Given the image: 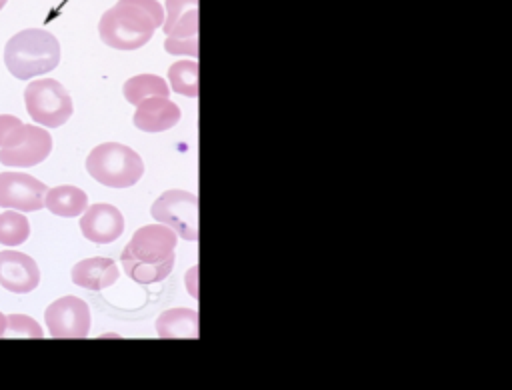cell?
<instances>
[{
	"label": "cell",
	"instance_id": "obj_1",
	"mask_svg": "<svg viewBox=\"0 0 512 390\" xmlns=\"http://www.w3.org/2000/svg\"><path fill=\"white\" fill-rule=\"evenodd\" d=\"M178 234L164 224L138 228L122 250V268L138 284H154L164 280L174 266Z\"/></svg>",
	"mask_w": 512,
	"mask_h": 390
},
{
	"label": "cell",
	"instance_id": "obj_2",
	"mask_svg": "<svg viewBox=\"0 0 512 390\" xmlns=\"http://www.w3.org/2000/svg\"><path fill=\"white\" fill-rule=\"evenodd\" d=\"M162 22L164 8L156 0H118L102 14L98 34L110 48L136 50L152 38Z\"/></svg>",
	"mask_w": 512,
	"mask_h": 390
},
{
	"label": "cell",
	"instance_id": "obj_3",
	"mask_svg": "<svg viewBox=\"0 0 512 390\" xmlns=\"http://www.w3.org/2000/svg\"><path fill=\"white\" fill-rule=\"evenodd\" d=\"M60 62V42L42 28H28L14 34L4 46V64L18 80L54 70Z\"/></svg>",
	"mask_w": 512,
	"mask_h": 390
},
{
	"label": "cell",
	"instance_id": "obj_4",
	"mask_svg": "<svg viewBox=\"0 0 512 390\" xmlns=\"http://www.w3.org/2000/svg\"><path fill=\"white\" fill-rule=\"evenodd\" d=\"M88 174L110 188L134 186L144 174L142 158L118 142L98 144L86 158Z\"/></svg>",
	"mask_w": 512,
	"mask_h": 390
},
{
	"label": "cell",
	"instance_id": "obj_5",
	"mask_svg": "<svg viewBox=\"0 0 512 390\" xmlns=\"http://www.w3.org/2000/svg\"><path fill=\"white\" fill-rule=\"evenodd\" d=\"M24 104L30 118L46 128L62 126L74 112L68 90L54 78L32 80L24 90Z\"/></svg>",
	"mask_w": 512,
	"mask_h": 390
},
{
	"label": "cell",
	"instance_id": "obj_6",
	"mask_svg": "<svg viewBox=\"0 0 512 390\" xmlns=\"http://www.w3.org/2000/svg\"><path fill=\"white\" fill-rule=\"evenodd\" d=\"M162 28L168 54L198 56V0H166Z\"/></svg>",
	"mask_w": 512,
	"mask_h": 390
},
{
	"label": "cell",
	"instance_id": "obj_7",
	"mask_svg": "<svg viewBox=\"0 0 512 390\" xmlns=\"http://www.w3.org/2000/svg\"><path fill=\"white\" fill-rule=\"evenodd\" d=\"M152 218L172 228L188 242L198 240V196L186 190H168L152 204Z\"/></svg>",
	"mask_w": 512,
	"mask_h": 390
},
{
	"label": "cell",
	"instance_id": "obj_8",
	"mask_svg": "<svg viewBox=\"0 0 512 390\" xmlns=\"http://www.w3.org/2000/svg\"><path fill=\"white\" fill-rule=\"evenodd\" d=\"M44 320L52 338H86L90 308L78 296H62L46 308Z\"/></svg>",
	"mask_w": 512,
	"mask_h": 390
},
{
	"label": "cell",
	"instance_id": "obj_9",
	"mask_svg": "<svg viewBox=\"0 0 512 390\" xmlns=\"http://www.w3.org/2000/svg\"><path fill=\"white\" fill-rule=\"evenodd\" d=\"M48 188L38 178L24 172L0 174V208H14L18 212H34L44 206Z\"/></svg>",
	"mask_w": 512,
	"mask_h": 390
},
{
	"label": "cell",
	"instance_id": "obj_10",
	"mask_svg": "<svg viewBox=\"0 0 512 390\" xmlns=\"http://www.w3.org/2000/svg\"><path fill=\"white\" fill-rule=\"evenodd\" d=\"M52 150V136L46 128L26 124L24 136L10 148H0V164L14 168L36 166L48 158Z\"/></svg>",
	"mask_w": 512,
	"mask_h": 390
},
{
	"label": "cell",
	"instance_id": "obj_11",
	"mask_svg": "<svg viewBox=\"0 0 512 390\" xmlns=\"http://www.w3.org/2000/svg\"><path fill=\"white\" fill-rule=\"evenodd\" d=\"M40 284V270L34 258L16 250L0 252V286L14 294H28Z\"/></svg>",
	"mask_w": 512,
	"mask_h": 390
},
{
	"label": "cell",
	"instance_id": "obj_12",
	"mask_svg": "<svg viewBox=\"0 0 512 390\" xmlns=\"http://www.w3.org/2000/svg\"><path fill=\"white\" fill-rule=\"evenodd\" d=\"M80 230L86 240L108 244L118 240L124 232V216L112 204H92L86 206L80 218Z\"/></svg>",
	"mask_w": 512,
	"mask_h": 390
},
{
	"label": "cell",
	"instance_id": "obj_13",
	"mask_svg": "<svg viewBox=\"0 0 512 390\" xmlns=\"http://www.w3.org/2000/svg\"><path fill=\"white\" fill-rule=\"evenodd\" d=\"M180 120V108L168 96H150L136 104L134 126L144 132H162Z\"/></svg>",
	"mask_w": 512,
	"mask_h": 390
},
{
	"label": "cell",
	"instance_id": "obj_14",
	"mask_svg": "<svg viewBox=\"0 0 512 390\" xmlns=\"http://www.w3.org/2000/svg\"><path fill=\"white\" fill-rule=\"evenodd\" d=\"M118 268L112 258H86L74 264L72 282L80 288L102 290L118 280Z\"/></svg>",
	"mask_w": 512,
	"mask_h": 390
},
{
	"label": "cell",
	"instance_id": "obj_15",
	"mask_svg": "<svg viewBox=\"0 0 512 390\" xmlns=\"http://www.w3.org/2000/svg\"><path fill=\"white\" fill-rule=\"evenodd\" d=\"M44 206L56 214V216H64V218H74L80 216L86 206H88V196L84 190H80L78 186H70V184H62V186H54L46 192L44 196Z\"/></svg>",
	"mask_w": 512,
	"mask_h": 390
},
{
	"label": "cell",
	"instance_id": "obj_16",
	"mask_svg": "<svg viewBox=\"0 0 512 390\" xmlns=\"http://www.w3.org/2000/svg\"><path fill=\"white\" fill-rule=\"evenodd\" d=\"M156 332L160 338H198V312L172 308L158 316Z\"/></svg>",
	"mask_w": 512,
	"mask_h": 390
},
{
	"label": "cell",
	"instance_id": "obj_17",
	"mask_svg": "<svg viewBox=\"0 0 512 390\" xmlns=\"http://www.w3.org/2000/svg\"><path fill=\"white\" fill-rule=\"evenodd\" d=\"M168 94H170L168 84L156 74H138L126 80L124 84V98L134 106L150 96H168Z\"/></svg>",
	"mask_w": 512,
	"mask_h": 390
},
{
	"label": "cell",
	"instance_id": "obj_18",
	"mask_svg": "<svg viewBox=\"0 0 512 390\" xmlns=\"http://www.w3.org/2000/svg\"><path fill=\"white\" fill-rule=\"evenodd\" d=\"M168 80L174 88V92L196 98L198 96V62L192 60H180L170 66Z\"/></svg>",
	"mask_w": 512,
	"mask_h": 390
},
{
	"label": "cell",
	"instance_id": "obj_19",
	"mask_svg": "<svg viewBox=\"0 0 512 390\" xmlns=\"http://www.w3.org/2000/svg\"><path fill=\"white\" fill-rule=\"evenodd\" d=\"M30 236V222L18 210H6L0 214V244L18 246Z\"/></svg>",
	"mask_w": 512,
	"mask_h": 390
},
{
	"label": "cell",
	"instance_id": "obj_20",
	"mask_svg": "<svg viewBox=\"0 0 512 390\" xmlns=\"http://www.w3.org/2000/svg\"><path fill=\"white\" fill-rule=\"evenodd\" d=\"M2 338H42V328L26 314H8Z\"/></svg>",
	"mask_w": 512,
	"mask_h": 390
},
{
	"label": "cell",
	"instance_id": "obj_21",
	"mask_svg": "<svg viewBox=\"0 0 512 390\" xmlns=\"http://www.w3.org/2000/svg\"><path fill=\"white\" fill-rule=\"evenodd\" d=\"M26 124L10 114H0V148H10L24 136Z\"/></svg>",
	"mask_w": 512,
	"mask_h": 390
},
{
	"label": "cell",
	"instance_id": "obj_22",
	"mask_svg": "<svg viewBox=\"0 0 512 390\" xmlns=\"http://www.w3.org/2000/svg\"><path fill=\"white\" fill-rule=\"evenodd\" d=\"M4 330H6V316L0 312V338L4 336Z\"/></svg>",
	"mask_w": 512,
	"mask_h": 390
},
{
	"label": "cell",
	"instance_id": "obj_23",
	"mask_svg": "<svg viewBox=\"0 0 512 390\" xmlns=\"http://www.w3.org/2000/svg\"><path fill=\"white\" fill-rule=\"evenodd\" d=\"M6 2H8V0H0V10L4 8V4H6Z\"/></svg>",
	"mask_w": 512,
	"mask_h": 390
}]
</instances>
